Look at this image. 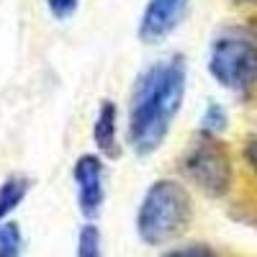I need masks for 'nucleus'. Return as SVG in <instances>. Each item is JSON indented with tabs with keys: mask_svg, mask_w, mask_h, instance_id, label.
Here are the masks:
<instances>
[{
	"mask_svg": "<svg viewBox=\"0 0 257 257\" xmlns=\"http://www.w3.org/2000/svg\"><path fill=\"white\" fill-rule=\"evenodd\" d=\"M185 59L180 54L160 59L139 72L128 103L126 137L137 155H152L162 147L173 118L185 98Z\"/></svg>",
	"mask_w": 257,
	"mask_h": 257,
	"instance_id": "f257e3e1",
	"label": "nucleus"
},
{
	"mask_svg": "<svg viewBox=\"0 0 257 257\" xmlns=\"http://www.w3.org/2000/svg\"><path fill=\"white\" fill-rule=\"evenodd\" d=\"M193 219L190 193L178 180H155L147 188L137 211V234L149 247H162L178 239Z\"/></svg>",
	"mask_w": 257,
	"mask_h": 257,
	"instance_id": "f03ea898",
	"label": "nucleus"
},
{
	"mask_svg": "<svg viewBox=\"0 0 257 257\" xmlns=\"http://www.w3.org/2000/svg\"><path fill=\"white\" fill-rule=\"evenodd\" d=\"M208 72L219 85L244 93L257 85V44L239 36H221L208 54Z\"/></svg>",
	"mask_w": 257,
	"mask_h": 257,
	"instance_id": "7ed1b4c3",
	"label": "nucleus"
},
{
	"mask_svg": "<svg viewBox=\"0 0 257 257\" xmlns=\"http://www.w3.org/2000/svg\"><path fill=\"white\" fill-rule=\"evenodd\" d=\"M185 175L196 183L206 196L221 198L231 188V160L226 155L224 144H219L211 134H203L190 144L188 155L183 160Z\"/></svg>",
	"mask_w": 257,
	"mask_h": 257,
	"instance_id": "20e7f679",
	"label": "nucleus"
},
{
	"mask_svg": "<svg viewBox=\"0 0 257 257\" xmlns=\"http://www.w3.org/2000/svg\"><path fill=\"white\" fill-rule=\"evenodd\" d=\"M72 178H75V185H77V203H80L82 216L88 221H95L100 208H103V201H105L103 160L98 155H80L75 167H72Z\"/></svg>",
	"mask_w": 257,
	"mask_h": 257,
	"instance_id": "39448f33",
	"label": "nucleus"
},
{
	"mask_svg": "<svg viewBox=\"0 0 257 257\" xmlns=\"http://www.w3.org/2000/svg\"><path fill=\"white\" fill-rule=\"evenodd\" d=\"M188 6L190 0H149L142 13L139 39L144 44H160L180 26V21L188 13Z\"/></svg>",
	"mask_w": 257,
	"mask_h": 257,
	"instance_id": "423d86ee",
	"label": "nucleus"
},
{
	"mask_svg": "<svg viewBox=\"0 0 257 257\" xmlns=\"http://www.w3.org/2000/svg\"><path fill=\"white\" fill-rule=\"evenodd\" d=\"M116 118H118L116 103L103 100L98 108V116H95V123H93V139L100 149V155L105 157H118L121 152L118 142H116Z\"/></svg>",
	"mask_w": 257,
	"mask_h": 257,
	"instance_id": "0eeeda50",
	"label": "nucleus"
},
{
	"mask_svg": "<svg viewBox=\"0 0 257 257\" xmlns=\"http://www.w3.org/2000/svg\"><path fill=\"white\" fill-rule=\"evenodd\" d=\"M29 188H31V183L24 175H11V178L3 180V185H0V224H3L16 211V206L26 198Z\"/></svg>",
	"mask_w": 257,
	"mask_h": 257,
	"instance_id": "6e6552de",
	"label": "nucleus"
},
{
	"mask_svg": "<svg viewBox=\"0 0 257 257\" xmlns=\"http://www.w3.org/2000/svg\"><path fill=\"white\" fill-rule=\"evenodd\" d=\"M24 252V231L16 221L0 224V257H21Z\"/></svg>",
	"mask_w": 257,
	"mask_h": 257,
	"instance_id": "1a4fd4ad",
	"label": "nucleus"
},
{
	"mask_svg": "<svg viewBox=\"0 0 257 257\" xmlns=\"http://www.w3.org/2000/svg\"><path fill=\"white\" fill-rule=\"evenodd\" d=\"M77 257H103V239L100 229L90 221L77 234Z\"/></svg>",
	"mask_w": 257,
	"mask_h": 257,
	"instance_id": "9d476101",
	"label": "nucleus"
},
{
	"mask_svg": "<svg viewBox=\"0 0 257 257\" xmlns=\"http://www.w3.org/2000/svg\"><path fill=\"white\" fill-rule=\"evenodd\" d=\"M201 123H203V134L213 137L216 132H221V128L226 126V111L221 108V105L211 103L206 108V113H203V118H201Z\"/></svg>",
	"mask_w": 257,
	"mask_h": 257,
	"instance_id": "9b49d317",
	"label": "nucleus"
},
{
	"mask_svg": "<svg viewBox=\"0 0 257 257\" xmlns=\"http://www.w3.org/2000/svg\"><path fill=\"white\" fill-rule=\"evenodd\" d=\"M160 257H219V254H216V249H213V247H208L203 242H196V244H185V247L167 249Z\"/></svg>",
	"mask_w": 257,
	"mask_h": 257,
	"instance_id": "f8f14e48",
	"label": "nucleus"
},
{
	"mask_svg": "<svg viewBox=\"0 0 257 257\" xmlns=\"http://www.w3.org/2000/svg\"><path fill=\"white\" fill-rule=\"evenodd\" d=\"M47 6H49V13H52L54 18L64 21V18H70V16L77 11L80 0H47Z\"/></svg>",
	"mask_w": 257,
	"mask_h": 257,
	"instance_id": "ddd939ff",
	"label": "nucleus"
},
{
	"mask_svg": "<svg viewBox=\"0 0 257 257\" xmlns=\"http://www.w3.org/2000/svg\"><path fill=\"white\" fill-rule=\"evenodd\" d=\"M244 160H247V165L252 167V173L257 175V137H252V139L244 144Z\"/></svg>",
	"mask_w": 257,
	"mask_h": 257,
	"instance_id": "4468645a",
	"label": "nucleus"
},
{
	"mask_svg": "<svg viewBox=\"0 0 257 257\" xmlns=\"http://www.w3.org/2000/svg\"><path fill=\"white\" fill-rule=\"evenodd\" d=\"M244 3H254V6H257V0H244Z\"/></svg>",
	"mask_w": 257,
	"mask_h": 257,
	"instance_id": "2eb2a0df",
	"label": "nucleus"
}]
</instances>
